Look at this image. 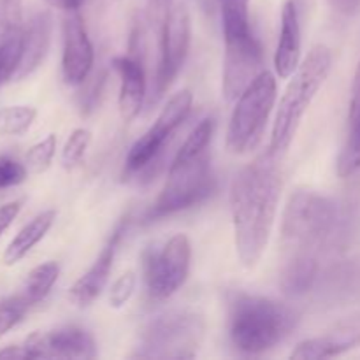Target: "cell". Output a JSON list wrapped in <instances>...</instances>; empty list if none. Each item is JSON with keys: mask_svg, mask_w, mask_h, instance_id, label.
Segmentation results:
<instances>
[{"mask_svg": "<svg viewBox=\"0 0 360 360\" xmlns=\"http://www.w3.org/2000/svg\"><path fill=\"white\" fill-rule=\"evenodd\" d=\"M280 157L267 151L243 167L231 186L236 252L246 269L262 259L273 232L281 195Z\"/></svg>", "mask_w": 360, "mask_h": 360, "instance_id": "6da1fadb", "label": "cell"}, {"mask_svg": "<svg viewBox=\"0 0 360 360\" xmlns=\"http://www.w3.org/2000/svg\"><path fill=\"white\" fill-rule=\"evenodd\" d=\"M297 326V313L271 297L236 292L229 297V338L236 350L259 355L285 340Z\"/></svg>", "mask_w": 360, "mask_h": 360, "instance_id": "7a4b0ae2", "label": "cell"}, {"mask_svg": "<svg viewBox=\"0 0 360 360\" xmlns=\"http://www.w3.org/2000/svg\"><path fill=\"white\" fill-rule=\"evenodd\" d=\"M338 227V207L311 190H297L288 199L281 221V248L285 260H319Z\"/></svg>", "mask_w": 360, "mask_h": 360, "instance_id": "3957f363", "label": "cell"}, {"mask_svg": "<svg viewBox=\"0 0 360 360\" xmlns=\"http://www.w3.org/2000/svg\"><path fill=\"white\" fill-rule=\"evenodd\" d=\"M330 67H333V53L327 46L319 44L308 53L297 70L292 74V79L285 88V94L281 95L274 118L269 146L271 153L281 157L290 148L306 111L329 76Z\"/></svg>", "mask_w": 360, "mask_h": 360, "instance_id": "277c9868", "label": "cell"}, {"mask_svg": "<svg viewBox=\"0 0 360 360\" xmlns=\"http://www.w3.org/2000/svg\"><path fill=\"white\" fill-rule=\"evenodd\" d=\"M217 188V178L211 169L210 150L192 157L176 155L169 167L167 181L153 206L144 214V221L151 224L164 217L190 210L206 200Z\"/></svg>", "mask_w": 360, "mask_h": 360, "instance_id": "5b68a950", "label": "cell"}, {"mask_svg": "<svg viewBox=\"0 0 360 360\" xmlns=\"http://www.w3.org/2000/svg\"><path fill=\"white\" fill-rule=\"evenodd\" d=\"M206 323L193 311H167L155 316L141 333L134 357L193 359L202 345Z\"/></svg>", "mask_w": 360, "mask_h": 360, "instance_id": "8992f818", "label": "cell"}, {"mask_svg": "<svg viewBox=\"0 0 360 360\" xmlns=\"http://www.w3.org/2000/svg\"><path fill=\"white\" fill-rule=\"evenodd\" d=\"M236 101L227 129V150L234 155H245L260 143L276 102L274 74L262 70Z\"/></svg>", "mask_w": 360, "mask_h": 360, "instance_id": "52a82bcc", "label": "cell"}, {"mask_svg": "<svg viewBox=\"0 0 360 360\" xmlns=\"http://www.w3.org/2000/svg\"><path fill=\"white\" fill-rule=\"evenodd\" d=\"M193 105V95L190 90H181L172 95L167 104L162 108L153 125L132 144L125 160V174H148L151 176L153 165L162 160V153L165 144L172 137V134L181 127V123L188 118ZM155 174V172H153Z\"/></svg>", "mask_w": 360, "mask_h": 360, "instance_id": "ba28073f", "label": "cell"}, {"mask_svg": "<svg viewBox=\"0 0 360 360\" xmlns=\"http://www.w3.org/2000/svg\"><path fill=\"white\" fill-rule=\"evenodd\" d=\"M190 260L192 245L185 234L172 236L160 246H148L143 252V276L150 299L172 297L188 278Z\"/></svg>", "mask_w": 360, "mask_h": 360, "instance_id": "9c48e42d", "label": "cell"}, {"mask_svg": "<svg viewBox=\"0 0 360 360\" xmlns=\"http://www.w3.org/2000/svg\"><path fill=\"white\" fill-rule=\"evenodd\" d=\"M190 35H192V23H190L188 9L185 4H174L162 20L160 58H158L153 90H151L153 104L164 97L185 65L190 49Z\"/></svg>", "mask_w": 360, "mask_h": 360, "instance_id": "30bf717a", "label": "cell"}, {"mask_svg": "<svg viewBox=\"0 0 360 360\" xmlns=\"http://www.w3.org/2000/svg\"><path fill=\"white\" fill-rule=\"evenodd\" d=\"M141 27L136 25L130 37L129 53L112 58V69L120 76V115L123 122H132L146 101V70H144Z\"/></svg>", "mask_w": 360, "mask_h": 360, "instance_id": "8fae6325", "label": "cell"}, {"mask_svg": "<svg viewBox=\"0 0 360 360\" xmlns=\"http://www.w3.org/2000/svg\"><path fill=\"white\" fill-rule=\"evenodd\" d=\"M262 46L253 34L225 41L221 91L229 102L236 101L246 86L262 72Z\"/></svg>", "mask_w": 360, "mask_h": 360, "instance_id": "7c38bea8", "label": "cell"}, {"mask_svg": "<svg viewBox=\"0 0 360 360\" xmlns=\"http://www.w3.org/2000/svg\"><path fill=\"white\" fill-rule=\"evenodd\" d=\"M30 359H95L97 345L88 330L67 326L51 333H35L25 341Z\"/></svg>", "mask_w": 360, "mask_h": 360, "instance_id": "4fadbf2b", "label": "cell"}, {"mask_svg": "<svg viewBox=\"0 0 360 360\" xmlns=\"http://www.w3.org/2000/svg\"><path fill=\"white\" fill-rule=\"evenodd\" d=\"M95 51L88 37L84 20L79 11L67 14L63 20L62 76L70 86H79L90 77L94 69Z\"/></svg>", "mask_w": 360, "mask_h": 360, "instance_id": "5bb4252c", "label": "cell"}, {"mask_svg": "<svg viewBox=\"0 0 360 360\" xmlns=\"http://www.w3.org/2000/svg\"><path fill=\"white\" fill-rule=\"evenodd\" d=\"M130 214H125L122 220L116 224V227L112 229L111 236L108 238L105 245L102 246L101 253L95 259V262L91 264L90 269L72 285L69 292L70 301L74 302L79 308H84V306H90L98 295L102 294L104 287L108 285L109 274H111L112 262H115L116 252H118L120 241L125 236L127 229H129Z\"/></svg>", "mask_w": 360, "mask_h": 360, "instance_id": "9a60e30c", "label": "cell"}, {"mask_svg": "<svg viewBox=\"0 0 360 360\" xmlns=\"http://www.w3.org/2000/svg\"><path fill=\"white\" fill-rule=\"evenodd\" d=\"M360 345V315L347 316L330 329L311 340L301 341L292 350L290 359H330Z\"/></svg>", "mask_w": 360, "mask_h": 360, "instance_id": "2e32d148", "label": "cell"}, {"mask_svg": "<svg viewBox=\"0 0 360 360\" xmlns=\"http://www.w3.org/2000/svg\"><path fill=\"white\" fill-rule=\"evenodd\" d=\"M301 65V23L295 0H287L281 11V30L274 53V70L280 79H288Z\"/></svg>", "mask_w": 360, "mask_h": 360, "instance_id": "e0dca14e", "label": "cell"}, {"mask_svg": "<svg viewBox=\"0 0 360 360\" xmlns=\"http://www.w3.org/2000/svg\"><path fill=\"white\" fill-rule=\"evenodd\" d=\"M51 16L49 13H37L30 18V21L25 27L23 39V53H21L20 65H18L14 79H23L30 76L35 69L46 58L51 42Z\"/></svg>", "mask_w": 360, "mask_h": 360, "instance_id": "ac0fdd59", "label": "cell"}, {"mask_svg": "<svg viewBox=\"0 0 360 360\" xmlns=\"http://www.w3.org/2000/svg\"><path fill=\"white\" fill-rule=\"evenodd\" d=\"M348 123H350V130H348L347 143L338 158V174L341 178H348L360 169V62L355 70L354 84H352Z\"/></svg>", "mask_w": 360, "mask_h": 360, "instance_id": "d6986e66", "label": "cell"}, {"mask_svg": "<svg viewBox=\"0 0 360 360\" xmlns=\"http://www.w3.org/2000/svg\"><path fill=\"white\" fill-rule=\"evenodd\" d=\"M55 211L48 210L42 211V213L37 214L34 220L28 221V224L14 236V239L6 248V253H4V264H6V266H14L16 262H20V260L23 259L39 241L44 239V236L48 234L53 221H55Z\"/></svg>", "mask_w": 360, "mask_h": 360, "instance_id": "ffe728a7", "label": "cell"}, {"mask_svg": "<svg viewBox=\"0 0 360 360\" xmlns=\"http://www.w3.org/2000/svg\"><path fill=\"white\" fill-rule=\"evenodd\" d=\"M60 276V266L56 262H44L32 269L28 273L27 280H25L23 287H21L20 295L28 302L30 306L39 304L44 301L46 295L51 292L53 285L56 283Z\"/></svg>", "mask_w": 360, "mask_h": 360, "instance_id": "44dd1931", "label": "cell"}, {"mask_svg": "<svg viewBox=\"0 0 360 360\" xmlns=\"http://www.w3.org/2000/svg\"><path fill=\"white\" fill-rule=\"evenodd\" d=\"M25 25L21 0H0V48L23 42Z\"/></svg>", "mask_w": 360, "mask_h": 360, "instance_id": "7402d4cb", "label": "cell"}, {"mask_svg": "<svg viewBox=\"0 0 360 360\" xmlns=\"http://www.w3.org/2000/svg\"><path fill=\"white\" fill-rule=\"evenodd\" d=\"M35 111L32 105H9L0 109V136H21L35 122Z\"/></svg>", "mask_w": 360, "mask_h": 360, "instance_id": "603a6c76", "label": "cell"}, {"mask_svg": "<svg viewBox=\"0 0 360 360\" xmlns=\"http://www.w3.org/2000/svg\"><path fill=\"white\" fill-rule=\"evenodd\" d=\"M56 151V137L55 134H49L48 137H44L42 141H39L37 144L30 148L25 155V167L28 169V172H34V174H41L46 169L51 165L53 157H55Z\"/></svg>", "mask_w": 360, "mask_h": 360, "instance_id": "cb8c5ba5", "label": "cell"}, {"mask_svg": "<svg viewBox=\"0 0 360 360\" xmlns=\"http://www.w3.org/2000/svg\"><path fill=\"white\" fill-rule=\"evenodd\" d=\"M30 308L32 306L20 294L2 299L0 301V338L14 329L25 319Z\"/></svg>", "mask_w": 360, "mask_h": 360, "instance_id": "d4e9b609", "label": "cell"}, {"mask_svg": "<svg viewBox=\"0 0 360 360\" xmlns=\"http://www.w3.org/2000/svg\"><path fill=\"white\" fill-rule=\"evenodd\" d=\"M91 132L88 129H76L67 139L65 146L62 151V164L65 169L76 167L81 164L84 153H86L88 146H90Z\"/></svg>", "mask_w": 360, "mask_h": 360, "instance_id": "484cf974", "label": "cell"}, {"mask_svg": "<svg viewBox=\"0 0 360 360\" xmlns=\"http://www.w3.org/2000/svg\"><path fill=\"white\" fill-rule=\"evenodd\" d=\"M137 287V276L134 271H127L123 273L115 283L111 285V290H109V306L115 309L123 308L127 302L130 301V297L134 295Z\"/></svg>", "mask_w": 360, "mask_h": 360, "instance_id": "4316f807", "label": "cell"}, {"mask_svg": "<svg viewBox=\"0 0 360 360\" xmlns=\"http://www.w3.org/2000/svg\"><path fill=\"white\" fill-rule=\"evenodd\" d=\"M28 174V169L25 164L18 162L16 158L0 155V190L11 188L25 181Z\"/></svg>", "mask_w": 360, "mask_h": 360, "instance_id": "83f0119b", "label": "cell"}, {"mask_svg": "<svg viewBox=\"0 0 360 360\" xmlns=\"http://www.w3.org/2000/svg\"><path fill=\"white\" fill-rule=\"evenodd\" d=\"M21 210V202L20 200H14V202L6 204V206L0 207V236L11 227L14 220H16L18 213Z\"/></svg>", "mask_w": 360, "mask_h": 360, "instance_id": "f1b7e54d", "label": "cell"}, {"mask_svg": "<svg viewBox=\"0 0 360 360\" xmlns=\"http://www.w3.org/2000/svg\"><path fill=\"white\" fill-rule=\"evenodd\" d=\"M336 13L343 16H354L360 9V0H327Z\"/></svg>", "mask_w": 360, "mask_h": 360, "instance_id": "f546056e", "label": "cell"}, {"mask_svg": "<svg viewBox=\"0 0 360 360\" xmlns=\"http://www.w3.org/2000/svg\"><path fill=\"white\" fill-rule=\"evenodd\" d=\"M221 13H241L250 9V0H218Z\"/></svg>", "mask_w": 360, "mask_h": 360, "instance_id": "4dcf8cb0", "label": "cell"}, {"mask_svg": "<svg viewBox=\"0 0 360 360\" xmlns=\"http://www.w3.org/2000/svg\"><path fill=\"white\" fill-rule=\"evenodd\" d=\"M49 6L56 7V9H62L65 13H74V11H79L81 6L84 4V0H46Z\"/></svg>", "mask_w": 360, "mask_h": 360, "instance_id": "1f68e13d", "label": "cell"}, {"mask_svg": "<svg viewBox=\"0 0 360 360\" xmlns=\"http://www.w3.org/2000/svg\"><path fill=\"white\" fill-rule=\"evenodd\" d=\"M0 359H30L28 357V352L25 348V345H20V347H7L4 350H0Z\"/></svg>", "mask_w": 360, "mask_h": 360, "instance_id": "d6a6232c", "label": "cell"}, {"mask_svg": "<svg viewBox=\"0 0 360 360\" xmlns=\"http://www.w3.org/2000/svg\"><path fill=\"white\" fill-rule=\"evenodd\" d=\"M172 0H150V11L153 13L155 18H162L167 14V11L171 9Z\"/></svg>", "mask_w": 360, "mask_h": 360, "instance_id": "836d02e7", "label": "cell"}]
</instances>
